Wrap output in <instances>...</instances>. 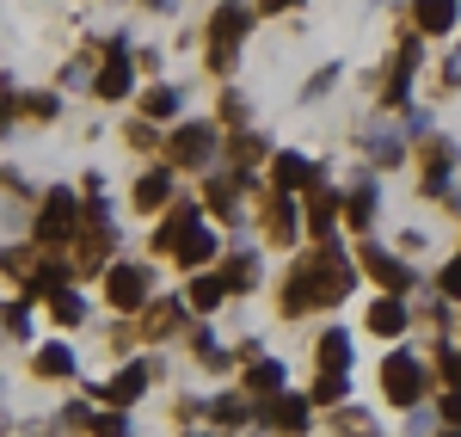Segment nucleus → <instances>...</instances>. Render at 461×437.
Returning <instances> with one entry per match:
<instances>
[{
    "label": "nucleus",
    "instance_id": "f257e3e1",
    "mask_svg": "<svg viewBox=\"0 0 461 437\" xmlns=\"http://www.w3.org/2000/svg\"><path fill=\"white\" fill-rule=\"evenodd\" d=\"M357 290V265L351 253H339L332 241L326 247H314V253H302L295 265H289V278H284V308L289 321L295 314H308V308H332V302H345V296Z\"/></svg>",
    "mask_w": 461,
    "mask_h": 437
},
{
    "label": "nucleus",
    "instance_id": "f03ea898",
    "mask_svg": "<svg viewBox=\"0 0 461 437\" xmlns=\"http://www.w3.org/2000/svg\"><path fill=\"white\" fill-rule=\"evenodd\" d=\"M252 32V6L247 0H221L210 13V68L234 74V56H240V37Z\"/></svg>",
    "mask_w": 461,
    "mask_h": 437
},
{
    "label": "nucleus",
    "instance_id": "7ed1b4c3",
    "mask_svg": "<svg viewBox=\"0 0 461 437\" xmlns=\"http://www.w3.org/2000/svg\"><path fill=\"white\" fill-rule=\"evenodd\" d=\"M80 222H86V210H80V197L74 191H43V204H37V247L43 253H56V247H68L74 234H80Z\"/></svg>",
    "mask_w": 461,
    "mask_h": 437
},
{
    "label": "nucleus",
    "instance_id": "20e7f679",
    "mask_svg": "<svg viewBox=\"0 0 461 437\" xmlns=\"http://www.w3.org/2000/svg\"><path fill=\"white\" fill-rule=\"evenodd\" d=\"M382 395L393 406H419L425 401V364L412 358V351H388L382 358Z\"/></svg>",
    "mask_w": 461,
    "mask_h": 437
},
{
    "label": "nucleus",
    "instance_id": "39448f33",
    "mask_svg": "<svg viewBox=\"0 0 461 437\" xmlns=\"http://www.w3.org/2000/svg\"><path fill=\"white\" fill-rule=\"evenodd\" d=\"M221 136H215V123L203 117H191V123H178L173 136H167V154H173V167H210Z\"/></svg>",
    "mask_w": 461,
    "mask_h": 437
},
{
    "label": "nucleus",
    "instance_id": "423d86ee",
    "mask_svg": "<svg viewBox=\"0 0 461 437\" xmlns=\"http://www.w3.org/2000/svg\"><path fill=\"white\" fill-rule=\"evenodd\" d=\"M419 37L425 32H406L393 43V62H388V80H382V111H400L412 99V68H419Z\"/></svg>",
    "mask_w": 461,
    "mask_h": 437
},
{
    "label": "nucleus",
    "instance_id": "0eeeda50",
    "mask_svg": "<svg viewBox=\"0 0 461 437\" xmlns=\"http://www.w3.org/2000/svg\"><path fill=\"white\" fill-rule=\"evenodd\" d=\"M148 296H154V271H148V265H111L105 271V302L111 308L136 314V308H148Z\"/></svg>",
    "mask_w": 461,
    "mask_h": 437
},
{
    "label": "nucleus",
    "instance_id": "6e6552de",
    "mask_svg": "<svg viewBox=\"0 0 461 437\" xmlns=\"http://www.w3.org/2000/svg\"><path fill=\"white\" fill-rule=\"evenodd\" d=\"M419 160H425V197L430 204H456V197H449V173H456V142H449V136H425V142H419Z\"/></svg>",
    "mask_w": 461,
    "mask_h": 437
},
{
    "label": "nucleus",
    "instance_id": "1a4fd4ad",
    "mask_svg": "<svg viewBox=\"0 0 461 437\" xmlns=\"http://www.w3.org/2000/svg\"><path fill=\"white\" fill-rule=\"evenodd\" d=\"M130 86H136V62H130V50H123V43H111L105 56H99L93 93H99V99H130Z\"/></svg>",
    "mask_w": 461,
    "mask_h": 437
},
{
    "label": "nucleus",
    "instance_id": "9d476101",
    "mask_svg": "<svg viewBox=\"0 0 461 437\" xmlns=\"http://www.w3.org/2000/svg\"><path fill=\"white\" fill-rule=\"evenodd\" d=\"M148 382H154V369H148V364H123L105 388H93V395H99L105 406H136L148 395Z\"/></svg>",
    "mask_w": 461,
    "mask_h": 437
},
{
    "label": "nucleus",
    "instance_id": "9b49d317",
    "mask_svg": "<svg viewBox=\"0 0 461 437\" xmlns=\"http://www.w3.org/2000/svg\"><path fill=\"white\" fill-rule=\"evenodd\" d=\"M363 265H369V278H375L388 296H406V290H412V265H406V259H393L388 247H363Z\"/></svg>",
    "mask_w": 461,
    "mask_h": 437
},
{
    "label": "nucleus",
    "instance_id": "f8f14e48",
    "mask_svg": "<svg viewBox=\"0 0 461 437\" xmlns=\"http://www.w3.org/2000/svg\"><path fill=\"white\" fill-rule=\"evenodd\" d=\"M258 425H271V432H284V437L308 432V401L302 395H271V401L258 406Z\"/></svg>",
    "mask_w": 461,
    "mask_h": 437
},
{
    "label": "nucleus",
    "instance_id": "ddd939ff",
    "mask_svg": "<svg viewBox=\"0 0 461 437\" xmlns=\"http://www.w3.org/2000/svg\"><path fill=\"white\" fill-rule=\"evenodd\" d=\"M461 25V0H412V32L449 37Z\"/></svg>",
    "mask_w": 461,
    "mask_h": 437
},
{
    "label": "nucleus",
    "instance_id": "4468645a",
    "mask_svg": "<svg viewBox=\"0 0 461 437\" xmlns=\"http://www.w3.org/2000/svg\"><path fill=\"white\" fill-rule=\"evenodd\" d=\"M258 228H265V241H271V247H289V241H295V197H289V191H271Z\"/></svg>",
    "mask_w": 461,
    "mask_h": 437
},
{
    "label": "nucleus",
    "instance_id": "2eb2a0df",
    "mask_svg": "<svg viewBox=\"0 0 461 437\" xmlns=\"http://www.w3.org/2000/svg\"><path fill=\"white\" fill-rule=\"evenodd\" d=\"M412 321V308H406V296H382V302H369V314H363V327L382 332V339H400Z\"/></svg>",
    "mask_w": 461,
    "mask_h": 437
},
{
    "label": "nucleus",
    "instance_id": "dca6fc26",
    "mask_svg": "<svg viewBox=\"0 0 461 437\" xmlns=\"http://www.w3.org/2000/svg\"><path fill=\"white\" fill-rule=\"evenodd\" d=\"M197 222H203V210H197V204H173V210H167V222L154 228V253H178V241H185Z\"/></svg>",
    "mask_w": 461,
    "mask_h": 437
},
{
    "label": "nucleus",
    "instance_id": "f3484780",
    "mask_svg": "<svg viewBox=\"0 0 461 437\" xmlns=\"http://www.w3.org/2000/svg\"><path fill=\"white\" fill-rule=\"evenodd\" d=\"M221 253V241H215V228H203V222H197V228H191V234H185V241H178V265H185V271H203V265H210V259Z\"/></svg>",
    "mask_w": 461,
    "mask_h": 437
},
{
    "label": "nucleus",
    "instance_id": "a211bd4d",
    "mask_svg": "<svg viewBox=\"0 0 461 437\" xmlns=\"http://www.w3.org/2000/svg\"><path fill=\"white\" fill-rule=\"evenodd\" d=\"M332 216H345L339 210V191H308V234H314V247H326L332 241Z\"/></svg>",
    "mask_w": 461,
    "mask_h": 437
},
{
    "label": "nucleus",
    "instance_id": "6ab92c4d",
    "mask_svg": "<svg viewBox=\"0 0 461 437\" xmlns=\"http://www.w3.org/2000/svg\"><path fill=\"white\" fill-rule=\"evenodd\" d=\"M130 204H136V210H148V216H154V210H167V204H173V173H167V167L142 173V179H136V197H130Z\"/></svg>",
    "mask_w": 461,
    "mask_h": 437
},
{
    "label": "nucleus",
    "instance_id": "aec40b11",
    "mask_svg": "<svg viewBox=\"0 0 461 437\" xmlns=\"http://www.w3.org/2000/svg\"><path fill=\"white\" fill-rule=\"evenodd\" d=\"M228 302V284L210 278V271H191V284H185V308H197V314H215Z\"/></svg>",
    "mask_w": 461,
    "mask_h": 437
},
{
    "label": "nucleus",
    "instance_id": "412c9836",
    "mask_svg": "<svg viewBox=\"0 0 461 437\" xmlns=\"http://www.w3.org/2000/svg\"><path fill=\"white\" fill-rule=\"evenodd\" d=\"M284 364L277 358H247V395H258V401H271V395H284Z\"/></svg>",
    "mask_w": 461,
    "mask_h": 437
},
{
    "label": "nucleus",
    "instance_id": "4be33fe9",
    "mask_svg": "<svg viewBox=\"0 0 461 437\" xmlns=\"http://www.w3.org/2000/svg\"><path fill=\"white\" fill-rule=\"evenodd\" d=\"M320 173H314V160H308V154H277V160H271V185H277V191H302V185H314Z\"/></svg>",
    "mask_w": 461,
    "mask_h": 437
},
{
    "label": "nucleus",
    "instance_id": "5701e85b",
    "mask_svg": "<svg viewBox=\"0 0 461 437\" xmlns=\"http://www.w3.org/2000/svg\"><path fill=\"white\" fill-rule=\"evenodd\" d=\"M178 321H185L178 296H154V302L142 308V332H148V339H167V332H178Z\"/></svg>",
    "mask_w": 461,
    "mask_h": 437
},
{
    "label": "nucleus",
    "instance_id": "b1692460",
    "mask_svg": "<svg viewBox=\"0 0 461 437\" xmlns=\"http://www.w3.org/2000/svg\"><path fill=\"white\" fill-rule=\"evenodd\" d=\"M363 142H369V160H375V167H400V160H406V136H400L393 123H375Z\"/></svg>",
    "mask_w": 461,
    "mask_h": 437
},
{
    "label": "nucleus",
    "instance_id": "393cba45",
    "mask_svg": "<svg viewBox=\"0 0 461 437\" xmlns=\"http://www.w3.org/2000/svg\"><path fill=\"white\" fill-rule=\"evenodd\" d=\"M32 369L43 376V382H62V376H74V345H62V339H50V345H37Z\"/></svg>",
    "mask_w": 461,
    "mask_h": 437
},
{
    "label": "nucleus",
    "instance_id": "a878e982",
    "mask_svg": "<svg viewBox=\"0 0 461 437\" xmlns=\"http://www.w3.org/2000/svg\"><path fill=\"white\" fill-rule=\"evenodd\" d=\"M339 210H345V222L363 234V228L375 222V191H369V185H357V191H345V197H339Z\"/></svg>",
    "mask_w": 461,
    "mask_h": 437
},
{
    "label": "nucleus",
    "instance_id": "bb28decb",
    "mask_svg": "<svg viewBox=\"0 0 461 437\" xmlns=\"http://www.w3.org/2000/svg\"><path fill=\"white\" fill-rule=\"evenodd\" d=\"M221 284H228V296H247L258 284V253H234L228 271H221Z\"/></svg>",
    "mask_w": 461,
    "mask_h": 437
},
{
    "label": "nucleus",
    "instance_id": "cd10ccee",
    "mask_svg": "<svg viewBox=\"0 0 461 437\" xmlns=\"http://www.w3.org/2000/svg\"><path fill=\"white\" fill-rule=\"evenodd\" d=\"M210 419H215V425H247V419H258V406L240 401V395H215V401H210Z\"/></svg>",
    "mask_w": 461,
    "mask_h": 437
},
{
    "label": "nucleus",
    "instance_id": "c85d7f7f",
    "mask_svg": "<svg viewBox=\"0 0 461 437\" xmlns=\"http://www.w3.org/2000/svg\"><path fill=\"white\" fill-rule=\"evenodd\" d=\"M228 154H234V173H252V167H258V160H265L271 148H265V136H252V130H240V136L228 142Z\"/></svg>",
    "mask_w": 461,
    "mask_h": 437
},
{
    "label": "nucleus",
    "instance_id": "c756f323",
    "mask_svg": "<svg viewBox=\"0 0 461 437\" xmlns=\"http://www.w3.org/2000/svg\"><path fill=\"white\" fill-rule=\"evenodd\" d=\"M320 369H351V332H320Z\"/></svg>",
    "mask_w": 461,
    "mask_h": 437
},
{
    "label": "nucleus",
    "instance_id": "7c9ffc66",
    "mask_svg": "<svg viewBox=\"0 0 461 437\" xmlns=\"http://www.w3.org/2000/svg\"><path fill=\"white\" fill-rule=\"evenodd\" d=\"M332 432L339 437H375V419L363 406H332Z\"/></svg>",
    "mask_w": 461,
    "mask_h": 437
},
{
    "label": "nucleus",
    "instance_id": "2f4dec72",
    "mask_svg": "<svg viewBox=\"0 0 461 437\" xmlns=\"http://www.w3.org/2000/svg\"><path fill=\"white\" fill-rule=\"evenodd\" d=\"M50 321H56V327H80V321H86V302L74 290H56L50 296Z\"/></svg>",
    "mask_w": 461,
    "mask_h": 437
},
{
    "label": "nucleus",
    "instance_id": "473e14b6",
    "mask_svg": "<svg viewBox=\"0 0 461 437\" xmlns=\"http://www.w3.org/2000/svg\"><path fill=\"white\" fill-rule=\"evenodd\" d=\"M142 117H154V123L178 117V93H173V86H148V93H142Z\"/></svg>",
    "mask_w": 461,
    "mask_h": 437
},
{
    "label": "nucleus",
    "instance_id": "72a5a7b5",
    "mask_svg": "<svg viewBox=\"0 0 461 437\" xmlns=\"http://www.w3.org/2000/svg\"><path fill=\"white\" fill-rule=\"evenodd\" d=\"M345 376H351V369H320L314 401H320V406H345Z\"/></svg>",
    "mask_w": 461,
    "mask_h": 437
},
{
    "label": "nucleus",
    "instance_id": "f704fd0d",
    "mask_svg": "<svg viewBox=\"0 0 461 437\" xmlns=\"http://www.w3.org/2000/svg\"><path fill=\"white\" fill-rule=\"evenodd\" d=\"M0 271L25 284V278H32V271H37V253H32V247H0Z\"/></svg>",
    "mask_w": 461,
    "mask_h": 437
},
{
    "label": "nucleus",
    "instance_id": "c9c22d12",
    "mask_svg": "<svg viewBox=\"0 0 461 437\" xmlns=\"http://www.w3.org/2000/svg\"><path fill=\"white\" fill-rule=\"evenodd\" d=\"M0 321H6L13 339H25V332H32V302H6V308H0Z\"/></svg>",
    "mask_w": 461,
    "mask_h": 437
},
{
    "label": "nucleus",
    "instance_id": "e433bc0d",
    "mask_svg": "<svg viewBox=\"0 0 461 437\" xmlns=\"http://www.w3.org/2000/svg\"><path fill=\"white\" fill-rule=\"evenodd\" d=\"M25 117H37V123H43V117H56V111H62V99H56V93H25Z\"/></svg>",
    "mask_w": 461,
    "mask_h": 437
},
{
    "label": "nucleus",
    "instance_id": "4c0bfd02",
    "mask_svg": "<svg viewBox=\"0 0 461 437\" xmlns=\"http://www.w3.org/2000/svg\"><path fill=\"white\" fill-rule=\"evenodd\" d=\"M123 142H130V148H160V136H154V117H136V123L123 130Z\"/></svg>",
    "mask_w": 461,
    "mask_h": 437
},
{
    "label": "nucleus",
    "instance_id": "58836bf2",
    "mask_svg": "<svg viewBox=\"0 0 461 437\" xmlns=\"http://www.w3.org/2000/svg\"><path fill=\"white\" fill-rule=\"evenodd\" d=\"M437 369H443V382H449V388H461V351L449 345V339H443V351H437Z\"/></svg>",
    "mask_w": 461,
    "mask_h": 437
},
{
    "label": "nucleus",
    "instance_id": "ea45409f",
    "mask_svg": "<svg viewBox=\"0 0 461 437\" xmlns=\"http://www.w3.org/2000/svg\"><path fill=\"white\" fill-rule=\"evenodd\" d=\"M93 432H99V437H136V432H130V419H123V406H117V413H99Z\"/></svg>",
    "mask_w": 461,
    "mask_h": 437
},
{
    "label": "nucleus",
    "instance_id": "a19ab883",
    "mask_svg": "<svg viewBox=\"0 0 461 437\" xmlns=\"http://www.w3.org/2000/svg\"><path fill=\"white\" fill-rule=\"evenodd\" d=\"M437 290L449 296V302H461V253L449 259V265H443V278H437Z\"/></svg>",
    "mask_w": 461,
    "mask_h": 437
},
{
    "label": "nucleus",
    "instance_id": "79ce46f5",
    "mask_svg": "<svg viewBox=\"0 0 461 437\" xmlns=\"http://www.w3.org/2000/svg\"><path fill=\"white\" fill-rule=\"evenodd\" d=\"M332 86H339V62H332V68H320L314 80H308V99H326Z\"/></svg>",
    "mask_w": 461,
    "mask_h": 437
},
{
    "label": "nucleus",
    "instance_id": "37998d69",
    "mask_svg": "<svg viewBox=\"0 0 461 437\" xmlns=\"http://www.w3.org/2000/svg\"><path fill=\"white\" fill-rule=\"evenodd\" d=\"M13 111H19V93H13V80H0V130L13 123Z\"/></svg>",
    "mask_w": 461,
    "mask_h": 437
},
{
    "label": "nucleus",
    "instance_id": "c03bdc74",
    "mask_svg": "<svg viewBox=\"0 0 461 437\" xmlns=\"http://www.w3.org/2000/svg\"><path fill=\"white\" fill-rule=\"evenodd\" d=\"M221 117H228V123H247V99H240V93H221Z\"/></svg>",
    "mask_w": 461,
    "mask_h": 437
},
{
    "label": "nucleus",
    "instance_id": "a18cd8bd",
    "mask_svg": "<svg viewBox=\"0 0 461 437\" xmlns=\"http://www.w3.org/2000/svg\"><path fill=\"white\" fill-rule=\"evenodd\" d=\"M443 425H456V432H461V388L443 395Z\"/></svg>",
    "mask_w": 461,
    "mask_h": 437
},
{
    "label": "nucleus",
    "instance_id": "49530a36",
    "mask_svg": "<svg viewBox=\"0 0 461 437\" xmlns=\"http://www.w3.org/2000/svg\"><path fill=\"white\" fill-rule=\"evenodd\" d=\"M449 86H461V43H456V56L443 62V93H449Z\"/></svg>",
    "mask_w": 461,
    "mask_h": 437
},
{
    "label": "nucleus",
    "instance_id": "de8ad7c7",
    "mask_svg": "<svg viewBox=\"0 0 461 437\" xmlns=\"http://www.w3.org/2000/svg\"><path fill=\"white\" fill-rule=\"evenodd\" d=\"M302 0H258V13H295Z\"/></svg>",
    "mask_w": 461,
    "mask_h": 437
},
{
    "label": "nucleus",
    "instance_id": "09e8293b",
    "mask_svg": "<svg viewBox=\"0 0 461 437\" xmlns=\"http://www.w3.org/2000/svg\"><path fill=\"white\" fill-rule=\"evenodd\" d=\"M148 6H154V13H167V6H173V0H148Z\"/></svg>",
    "mask_w": 461,
    "mask_h": 437
},
{
    "label": "nucleus",
    "instance_id": "8fccbe9b",
    "mask_svg": "<svg viewBox=\"0 0 461 437\" xmlns=\"http://www.w3.org/2000/svg\"><path fill=\"white\" fill-rule=\"evenodd\" d=\"M443 437H461V432H456V425H449V432H443Z\"/></svg>",
    "mask_w": 461,
    "mask_h": 437
},
{
    "label": "nucleus",
    "instance_id": "3c124183",
    "mask_svg": "<svg viewBox=\"0 0 461 437\" xmlns=\"http://www.w3.org/2000/svg\"><path fill=\"white\" fill-rule=\"evenodd\" d=\"M0 425H6V413H0Z\"/></svg>",
    "mask_w": 461,
    "mask_h": 437
}]
</instances>
